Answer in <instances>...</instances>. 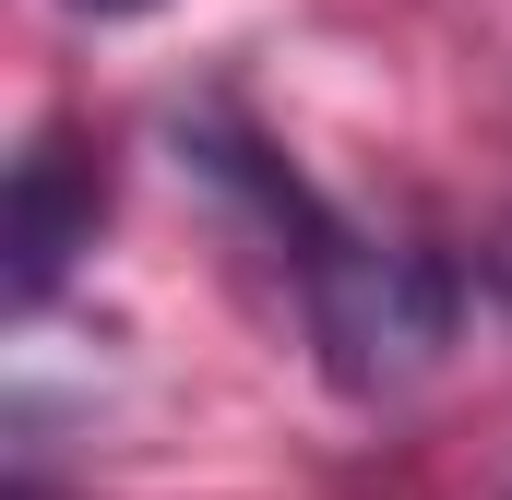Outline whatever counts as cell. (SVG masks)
<instances>
[{
	"label": "cell",
	"instance_id": "6da1fadb",
	"mask_svg": "<svg viewBox=\"0 0 512 500\" xmlns=\"http://www.w3.org/2000/svg\"><path fill=\"white\" fill-rule=\"evenodd\" d=\"M286 274H298V310H310V346H322L334 393H358V405L429 381L441 346H453V322H465V274L441 250L370 239L346 215H310L286 239Z\"/></svg>",
	"mask_w": 512,
	"mask_h": 500
},
{
	"label": "cell",
	"instance_id": "7a4b0ae2",
	"mask_svg": "<svg viewBox=\"0 0 512 500\" xmlns=\"http://www.w3.org/2000/svg\"><path fill=\"white\" fill-rule=\"evenodd\" d=\"M96 215H108V167L72 143V131H36L24 143V167H12V310H48L60 286H72V262L96 250Z\"/></svg>",
	"mask_w": 512,
	"mask_h": 500
},
{
	"label": "cell",
	"instance_id": "3957f363",
	"mask_svg": "<svg viewBox=\"0 0 512 500\" xmlns=\"http://www.w3.org/2000/svg\"><path fill=\"white\" fill-rule=\"evenodd\" d=\"M477 274H489V298H501V322H512V227H501L489 250H477Z\"/></svg>",
	"mask_w": 512,
	"mask_h": 500
},
{
	"label": "cell",
	"instance_id": "277c9868",
	"mask_svg": "<svg viewBox=\"0 0 512 500\" xmlns=\"http://www.w3.org/2000/svg\"><path fill=\"white\" fill-rule=\"evenodd\" d=\"M72 12H96V24H131V12H155V0H72Z\"/></svg>",
	"mask_w": 512,
	"mask_h": 500
},
{
	"label": "cell",
	"instance_id": "5b68a950",
	"mask_svg": "<svg viewBox=\"0 0 512 500\" xmlns=\"http://www.w3.org/2000/svg\"><path fill=\"white\" fill-rule=\"evenodd\" d=\"M0 500H48V477H36V465H12V489H0Z\"/></svg>",
	"mask_w": 512,
	"mask_h": 500
},
{
	"label": "cell",
	"instance_id": "8992f818",
	"mask_svg": "<svg viewBox=\"0 0 512 500\" xmlns=\"http://www.w3.org/2000/svg\"><path fill=\"white\" fill-rule=\"evenodd\" d=\"M501 500H512V489H501Z\"/></svg>",
	"mask_w": 512,
	"mask_h": 500
}]
</instances>
